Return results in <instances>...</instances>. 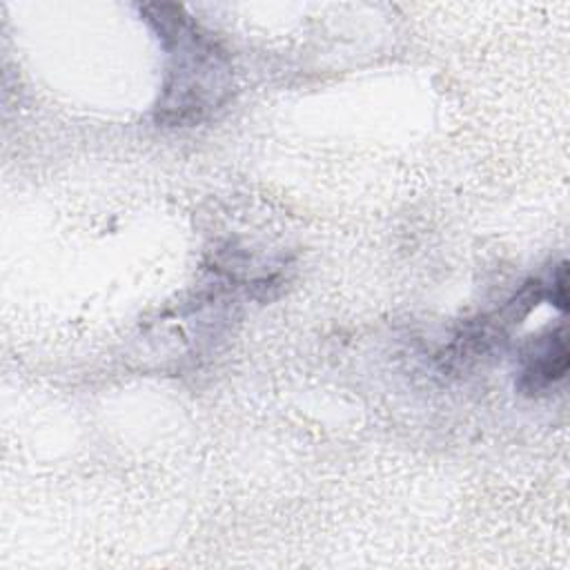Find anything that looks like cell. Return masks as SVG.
I'll list each match as a JSON object with an SVG mask.
<instances>
[{"mask_svg":"<svg viewBox=\"0 0 570 570\" xmlns=\"http://www.w3.org/2000/svg\"><path fill=\"white\" fill-rule=\"evenodd\" d=\"M568 345L563 327L550 330L548 334L534 338L521 358V372L517 387L528 396H539L554 387L568 372Z\"/></svg>","mask_w":570,"mask_h":570,"instance_id":"7a4b0ae2","label":"cell"},{"mask_svg":"<svg viewBox=\"0 0 570 570\" xmlns=\"http://www.w3.org/2000/svg\"><path fill=\"white\" fill-rule=\"evenodd\" d=\"M140 11L169 53L156 120L171 127L200 122L229 94L232 67L225 51L180 4L154 2Z\"/></svg>","mask_w":570,"mask_h":570,"instance_id":"6da1fadb","label":"cell"}]
</instances>
